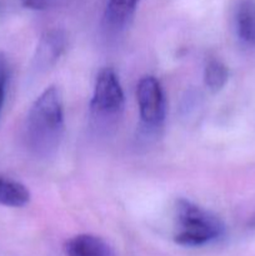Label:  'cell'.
<instances>
[{
	"mask_svg": "<svg viewBox=\"0 0 255 256\" xmlns=\"http://www.w3.org/2000/svg\"><path fill=\"white\" fill-rule=\"evenodd\" d=\"M225 226L209 210L186 199L176 202V229L174 240L186 248H200L222 239Z\"/></svg>",
	"mask_w": 255,
	"mask_h": 256,
	"instance_id": "2",
	"label": "cell"
},
{
	"mask_svg": "<svg viewBox=\"0 0 255 256\" xmlns=\"http://www.w3.org/2000/svg\"><path fill=\"white\" fill-rule=\"evenodd\" d=\"M124 90L119 76L112 68H104L96 75L90 110L95 118L112 119L119 116L124 109Z\"/></svg>",
	"mask_w": 255,
	"mask_h": 256,
	"instance_id": "3",
	"label": "cell"
},
{
	"mask_svg": "<svg viewBox=\"0 0 255 256\" xmlns=\"http://www.w3.org/2000/svg\"><path fill=\"white\" fill-rule=\"evenodd\" d=\"M8 80H9V62H8L6 56L0 52V115L4 106Z\"/></svg>",
	"mask_w": 255,
	"mask_h": 256,
	"instance_id": "11",
	"label": "cell"
},
{
	"mask_svg": "<svg viewBox=\"0 0 255 256\" xmlns=\"http://www.w3.org/2000/svg\"><path fill=\"white\" fill-rule=\"evenodd\" d=\"M66 0H22V4L28 9L32 10H45L49 8L56 6Z\"/></svg>",
	"mask_w": 255,
	"mask_h": 256,
	"instance_id": "12",
	"label": "cell"
},
{
	"mask_svg": "<svg viewBox=\"0 0 255 256\" xmlns=\"http://www.w3.org/2000/svg\"><path fill=\"white\" fill-rule=\"evenodd\" d=\"M68 256H114L112 248L102 238L92 234H80L66 242Z\"/></svg>",
	"mask_w": 255,
	"mask_h": 256,
	"instance_id": "8",
	"label": "cell"
},
{
	"mask_svg": "<svg viewBox=\"0 0 255 256\" xmlns=\"http://www.w3.org/2000/svg\"><path fill=\"white\" fill-rule=\"evenodd\" d=\"M229 79V69L220 60L212 59L204 69L205 86L212 92H218L225 86Z\"/></svg>",
	"mask_w": 255,
	"mask_h": 256,
	"instance_id": "10",
	"label": "cell"
},
{
	"mask_svg": "<svg viewBox=\"0 0 255 256\" xmlns=\"http://www.w3.org/2000/svg\"><path fill=\"white\" fill-rule=\"evenodd\" d=\"M64 126L62 92L56 86L46 88L28 112L25 122L28 148L38 156H50L59 149Z\"/></svg>",
	"mask_w": 255,
	"mask_h": 256,
	"instance_id": "1",
	"label": "cell"
},
{
	"mask_svg": "<svg viewBox=\"0 0 255 256\" xmlns=\"http://www.w3.org/2000/svg\"><path fill=\"white\" fill-rule=\"evenodd\" d=\"M248 226H249L250 229L255 230V215H254V216L250 218V220L248 222Z\"/></svg>",
	"mask_w": 255,
	"mask_h": 256,
	"instance_id": "13",
	"label": "cell"
},
{
	"mask_svg": "<svg viewBox=\"0 0 255 256\" xmlns=\"http://www.w3.org/2000/svg\"><path fill=\"white\" fill-rule=\"evenodd\" d=\"M66 34L60 29H52L45 32L40 38L36 48L35 62L39 69H50L56 64L66 48Z\"/></svg>",
	"mask_w": 255,
	"mask_h": 256,
	"instance_id": "5",
	"label": "cell"
},
{
	"mask_svg": "<svg viewBox=\"0 0 255 256\" xmlns=\"http://www.w3.org/2000/svg\"><path fill=\"white\" fill-rule=\"evenodd\" d=\"M234 25L240 42L255 49V0H239L235 9Z\"/></svg>",
	"mask_w": 255,
	"mask_h": 256,
	"instance_id": "7",
	"label": "cell"
},
{
	"mask_svg": "<svg viewBox=\"0 0 255 256\" xmlns=\"http://www.w3.org/2000/svg\"><path fill=\"white\" fill-rule=\"evenodd\" d=\"M29 189L15 180L0 178V205L8 208H22L30 202Z\"/></svg>",
	"mask_w": 255,
	"mask_h": 256,
	"instance_id": "9",
	"label": "cell"
},
{
	"mask_svg": "<svg viewBox=\"0 0 255 256\" xmlns=\"http://www.w3.org/2000/svg\"><path fill=\"white\" fill-rule=\"evenodd\" d=\"M136 99L142 129L149 132L160 129L166 115V100L159 80L152 75L142 78L136 86Z\"/></svg>",
	"mask_w": 255,
	"mask_h": 256,
	"instance_id": "4",
	"label": "cell"
},
{
	"mask_svg": "<svg viewBox=\"0 0 255 256\" xmlns=\"http://www.w3.org/2000/svg\"><path fill=\"white\" fill-rule=\"evenodd\" d=\"M140 0H108L104 24L110 32H122L132 22Z\"/></svg>",
	"mask_w": 255,
	"mask_h": 256,
	"instance_id": "6",
	"label": "cell"
}]
</instances>
